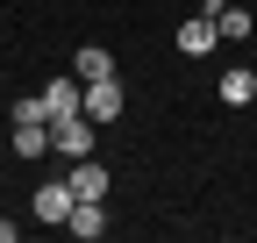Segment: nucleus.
Masks as SVG:
<instances>
[{
	"instance_id": "f257e3e1",
	"label": "nucleus",
	"mask_w": 257,
	"mask_h": 243,
	"mask_svg": "<svg viewBox=\"0 0 257 243\" xmlns=\"http://www.w3.org/2000/svg\"><path fill=\"white\" fill-rule=\"evenodd\" d=\"M93 143H100V122H93L86 107L50 122V150H57V158H93Z\"/></svg>"
},
{
	"instance_id": "0eeeda50",
	"label": "nucleus",
	"mask_w": 257,
	"mask_h": 243,
	"mask_svg": "<svg viewBox=\"0 0 257 243\" xmlns=\"http://www.w3.org/2000/svg\"><path fill=\"white\" fill-rule=\"evenodd\" d=\"M36 215H43V222H64V215H72V179H50V186H36Z\"/></svg>"
},
{
	"instance_id": "ddd939ff",
	"label": "nucleus",
	"mask_w": 257,
	"mask_h": 243,
	"mask_svg": "<svg viewBox=\"0 0 257 243\" xmlns=\"http://www.w3.org/2000/svg\"><path fill=\"white\" fill-rule=\"evenodd\" d=\"M0 243H15V222H0Z\"/></svg>"
},
{
	"instance_id": "1a4fd4ad",
	"label": "nucleus",
	"mask_w": 257,
	"mask_h": 243,
	"mask_svg": "<svg viewBox=\"0 0 257 243\" xmlns=\"http://www.w3.org/2000/svg\"><path fill=\"white\" fill-rule=\"evenodd\" d=\"M221 100H229V107H250V100H257V72H250V65L221 72Z\"/></svg>"
},
{
	"instance_id": "39448f33",
	"label": "nucleus",
	"mask_w": 257,
	"mask_h": 243,
	"mask_svg": "<svg viewBox=\"0 0 257 243\" xmlns=\"http://www.w3.org/2000/svg\"><path fill=\"white\" fill-rule=\"evenodd\" d=\"M43 107H50V122H57V114H79V107H86V86H79V79H50V86H43Z\"/></svg>"
},
{
	"instance_id": "f8f14e48",
	"label": "nucleus",
	"mask_w": 257,
	"mask_h": 243,
	"mask_svg": "<svg viewBox=\"0 0 257 243\" xmlns=\"http://www.w3.org/2000/svg\"><path fill=\"white\" fill-rule=\"evenodd\" d=\"M15 122H50V107H43V93H36V100H15Z\"/></svg>"
},
{
	"instance_id": "7ed1b4c3",
	"label": "nucleus",
	"mask_w": 257,
	"mask_h": 243,
	"mask_svg": "<svg viewBox=\"0 0 257 243\" xmlns=\"http://www.w3.org/2000/svg\"><path fill=\"white\" fill-rule=\"evenodd\" d=\"M86 114L93 122H114L121 114V79H86Z\"/></svg>"
},
{
	"instance_id": "423d86ee",
	"label": "nucleus",
	"mask_w": 257,
	"mask_h": 243,
	"mask_svg": "<svg viewBox=\"0 0 257 243\" xmlns=\"http://www.w3.org/2000/svg\"><path fill=\"white\" fill-rule=\"evenodd\" d=\"M72 200H107V172L93 158H72Z\"/></svg>"
},
{
	"instance_id": "20e7f679",
	"label": "nucleus",
	"mask_w": 257,
	"mask_h": 243,
	"mask_svg": "<svg viewBox=\"0 0 257 243\" xmlns=\"http://www.w3.org/2000/svg\"><path fill=\"white\" fill-rule=\"evenodd\" d=\"M64 229H72V236H86V243H93V236H107V207H100V200H72Z\"/></svg>"
},
{
	"instance_id": "9b49d317",
	"label": "nucleus",
	"mask_w": 257,
	"mask_h": 243,
	"mask_svg": "<svg viewBox=\"0 0 257 243\" xmlns=\"http://www.w3.org/2000/svg\"><path fill=\"white\" fill-rule=\"evenodd\" d=\"M72 72H79V79H114V57H107L100 43H86V50H72Z\"/></svg>"
},
{
	"instance_id": "9d476101",
	"label": "nucleus",
	"mask_w": 257,
	"mask_h": 243,
	"mask_svg": "<svg viewBox=\"0 0 257 243\" xmlns=\"http://www.w3.org/2000/svg\"><path fill=\"white\" fill-rule=\"evenodd\" d=\"M50 150V122H15V158H43Z\"/></svg>"
},
{
	"instance_id": "f03ea898",
	"label": "nucleus",
	"mask_w": 257,
	"mask_h": 243,
	"mask_svg": "<svg viewBox=\"0 0 257 243\" xmlns=\"http://www.w3.org/2000/svg\"><path fill=\"white\" fill-rule=\"evenodd\" d=\"M200 15L214 22V36H229V43H243L250 29H257V22H250V8H229V0H200Z\"/></svg>"
},
{
	"instance_id": "6e6552de",
	"label": "nucleus",
	"mask_w": 257,
	"mask_h": 243,
	"mask_svg": "<svg viewBox=\"0 0 257 243\" xmlns=\"http://www.w3.org/2000/svg\"><path fill=\"white\" fill-rule=\"evenodd\" d=\"M214 43H221V36H214V22H207V15H193V22H179V50H186V57H207Z\"/></svg>"
}]
</instances>
